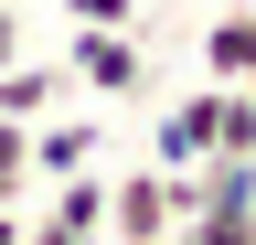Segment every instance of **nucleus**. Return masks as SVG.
<instances>
[{
	"label": "nucleus",
	"mask_w": 256,
	"mask_h": 245,
	"mask_svg": "<svg viewBox=\"0 0 256 245\" xmlns=\"http://www.w3.org/2000/svg\"><path fill=\"white\" fill-rule=\"evenodd\" d=\"M160 235H182L171 224V171H160V160L107 171V245H160Z\"/></svg>",
	"instance_id": "3"
},
{
	"label": "nucleus",
	"mask_w": 256,
	"mask_h": 245,
	"mask_svg": "<svg viewBox=\"0 0 256 245\" xmlns=\"http://www.w3.org/2000/svg\"><path fill=\"white\" fill-rule=\"evenodd\" d=\"M214 128H224V85L203 75L192 96H171V107L150 117V160H160V171H203V160H214Z\"/></svg>",
	"instance_id": "2"
},
{
	"label": "nucleus",
	"mask_w": 256,
	"mask_h": 245,
	"mask_svg": "<svg viewBox=\"0 0 256 245\" xmlns=\"http://www.w3.org/2000/svg\"><path fill=\"white\" fill-rule=\"evenodd\" d=\"M22 224H32V213H22V203H0V245H22Z\"/></svg>",
	"instance_id": "12"
},
{
	"label": "nucleus",
	"mask_w": 256,
	"mask_h": 245,
	"mask_svg": "<svg viewBox=\"0 0 256 245\" xmlns=\"http://www.w3.org/2000/svg\"><path fill=\"white\" fill-rule=\"evenodd\" d=\"M64 96H75V75H64V64H0V117H22V128H43Z\"/></svg>",
	"instance_id": "6"
},
{
	"label": "nucleus",
	"mask_w": 256,
	"mask_h": 245,
	"mask_svg": "<svg viewBox=\"0 0 256 245\" xmlns=\"http://www.w3.org/2000/svg\"><path fill=\"white\" fill-rule=\"evenodd\" d=\"M64 171H96V117H75V107H54L32 128V181H64Z\"/></svg>",
	"instance_id": "4"
},
{
	"label": "nucleus",
	"mask_w": 256,
	"mask_h": 245,
	"mask_svg": "<svg viewBox=\"0 0 256 245\" xmlns=\"http://www.w3.org/2000/svg\"><path fill=\"white\" fill-rule=\"evenodd\" d=\"M182 235H192V245H256V213H192Z\"/></svg>",
	"instance_id": "9"
},
{
	"label": "nucleus",
	"mask_w": 256,
	"mask_h": 245,
	"mask_svg": "<svg viewBox=\"0 0 256 245\" xmlns=\"http://www.w3.org/2000/svg\"><path fill=\"white\" fill-rule=\"evenodd\" d=\"M64 21H96V32H128V21H139V0H64Z\"/></svg>",
	"instance_id": "10"
},
{
	"label": "nucleus",
	"mask_w": 256,
	"mask_h": 245,
	"mask_svg": "<svg viewBox=\"0 0 256 245\" xmlns=\"http://www.w3.org/2000/svg\"><path fill=\"white\" fill-rule=\"evenodd\" d=\"M64 75H75V96H139V85H150V53H139V32H96V21H75Z\"/></svg>",
	"instance_id": "1"
},
{
	"label": "nucleus",
	"mask_w": 256,
	"mask_h": 245,
	"mask_svg": "<svg viewBox=\"0 0 256 245\" xmlns=\"http://www.w3.org/2000/svg\"><path fill=\"white\" fill-rule=\"evenodd\" d=\"M0 64H22V11L0 0Z\"/></svg>",
	"instance_id": "11"
},
{
	"label": "nucleus",
	"mask_w": 256,
	"mask_h": 245,
	"mask_svg": "<svg viewBox=\"0 0 256 245\" xmlns=\"http://www.w3.org/2000/svg\"><path fill=\"white\" fill-rule=\"evenodd\" d=\"M203 75H214V85H246V75H256V0H235V11L203 21Z\"/></svg>",
	"instance_id": "5"
},
{
	"label": "nucleus",
	"mask_w": 256,
	"mask_h": 245,
	"mask_svg": "<svg viewBox=\"0 0 256 245\" xmlns=\"http://www.w3.org/2000/svg\"><path fill=\"white\" fill-rule=\"evenodd\" d=\"M43 224L86 235V245H107V171H64V181H54V203H43Z\"/></svg>",
	"instance_id": "7"
},
{
	"label": "nucleus",
	"mask_w": 256,
	"mask_h": 245,
	"mask_svg": "<svg viewBox=\"0 0 256 245\" xmlns=\"http://www.w3.org/2000/svg\"><path fill=\"white\" fill-rule=\"evenodd\" d=\"M246 96H256V75H246Z\"/></svg>",
	"instance_id": "13"
},
{
	"label": "nucleus",
	"mask_w": 256,
	"mask_h": 245,
	"mask_svg": "<svg viewBox=\"0 0 256 245\" xmlns=\"http://www.w3.org/2000/svg\"><path fill=\"white\" fill-rule=\"evenodd\" d=\"M214 149L256 160V96H246V85H224V128H214Z\"/></svg>",
	"instance_id": "8"
}]
</instances>
